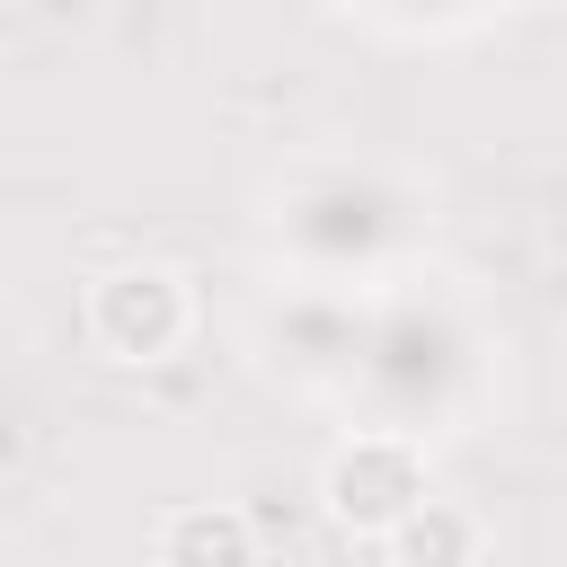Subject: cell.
Returning a JSON list of instances; mask_svg holds the SVG:
<instances>
[{
	"mask_svg": "<svg viewBox=\"0 0 567 567\" xmlns=\"http://www.w3.org/2000/svg\"><path fill=\"white\" fill-rule=\"evenodd\" d=\"M80 319H89V346L106 363H168L186 346V328H195V301H186V284L168 266L133 257V266H106L89 284Z\"/></svg>",
	"mask_w": 567,
	"mask_h": 567,
	"instance_id": "cell-2",
	"label": "cell"
},
{
	"mask_svg": "<svg viewBox=\"0 0 567 567\" xmlns=\"http://www.w3.org/2000/svg\"><path fill=\"white\" fill-rule=\"evenodd\" d=\"M425 496H434V470L408 434H346L319 461V514L354 540H390Z\"/></svg>",
	"mask_w": 567,
	"mask_h": 567,
	"instance_id": "cell-1",
	"label": "cell"
},
{
	"mask_svg": "<svg viewBox=\"0 0 567 567\" xmlns=\"http://www.w3.org/2000/svg\"><path fill=\"white\" fill-rule=\"evenodd\" d=\"M151 567H266V549H257V523H248L239 505L195 496V505H168V514H159Z\"/></svg>",
	"mask_w": 567,
	"mask_h": 567,
	"instance_id": "cell-3",
	"label": "cell"
},
{
	"mask_svg": "<svg viewBox=\"0 0 567 567\" xmlns=\"http://www.w3.org/2000/svg\"><path fill=\"white\" fill-rule=\"evenodd\" d=\"M381 549H390V567H478L487 558V523L461 496H425Z\"/></svg>",
	"mask_w": 567,
	"mask_h": 567,
	"instance_id": "cell-4",
	"label": "cell"
}]
</instances>
